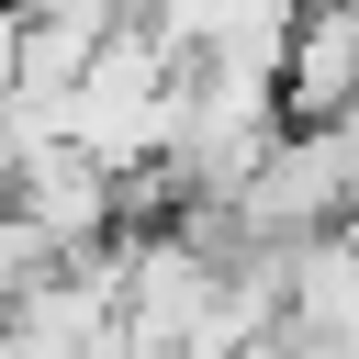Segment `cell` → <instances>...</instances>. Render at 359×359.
<instances>
[{
	"label": "cell",
	"mask_w": 359,
	"mask_h": 359,
	"mask_svg": "<svg viewBox=\"0 0 359 359\" xmlns=\"http://www.w3.org/2000/svg\"><path fill=\"white\" fill-rule=\"evenodd\" d=\"M280 123H359V0H303L280 34Z\"/></svg>",
	"instance_id": "6da1fadb"
},
{
	"label": "cell",
	"mask_w": 359,
	"mask_h": 359,
	"mask_svg": "<svg viewBox=\"0 0 359 359\" xmlns=\"http://www.w3.org/2000/svg\"><path fill=\"white\" fill-rule=\"evenodd\" d=\"M56 269H67V247H56V236H45L22 202H0V314H22V303L56 280Z\"/></svg>",
	"instance_id": "7a4b0ae2"
},
{
	"label": "cell",
	"mask_w": 359,
	"mask_h": 359,
	"mask_svg": "<svg viewBox=\"0 0 359 359\" xmlns=\"http://www.w3.org/2000/svg\"><path fill=\"white\" fill-rule=\"evenodd\" d=\"M22 11H45V22H79V34H135V22H157L168 0H22Z\"/></svg>",
	"instance_id": "3957f363"
}]
</instances>
